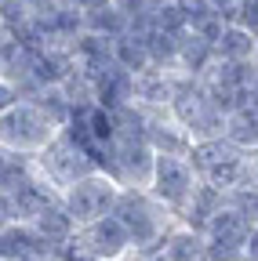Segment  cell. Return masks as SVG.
Returning <instances> with one entry per match:
<instances>
[{
    "label": "cell",
    "instance_id": "ac0fdd59",
    "mask_svg": "<svg viewBox=\"0 0 258 261\" xmlns=\"http://www.w3.org/2000/svg\"><path fill=\"white\" fill-rule=\"evenodd\" d=\"M218 207H222V192H218V189H211V185H197V192L189 196V203H185V211L178 214V221H175V225L189 228V232H204L207 218H211Z\"/></svg>",
    "mask_w": 258,
    "mask_h": 261
},
{
    "label": "cell",
    "instance_id": "603a6c76",
    "mask_svg": "<svg viewBox=\"0 0 258 261\" xmlns=\"http://www.w3.org/2000/svg\"><path fill=\"white\" fill-rule=\"evenodd\" d=\"M222 22L258 37V0H233V8L222 11Z\"/></svg>",
    "mask_w": 258,
    "mask_h": 261
},
{
    "label": "cell",
    "instance_id": "e0dca14e",
    "mask_svg": "<svg viewBox=\"0 0 258 261\" xmlns=\"http://www.w3.org/2000/svg\"><path fill=\"white\" fill-rule=\"evenodd\" d=\"M222 142L240 152H258V109H237L225 116Z\"/></svg>",
    "mask_w": 258,
    "mask_h": 261
},
{
    "label": "cell",
    "instance_id": "83f0119b",
    "mask_svg": "<svg viewBox=\"0 0 258 261\" xmlns=\"http://www.w3.org/2000/svg\"><path fill=\"white\" fill-rule=\"evenodd\" d=\"M62 4H69V8H77L80 15H87V11H99V8H106L109 0H62Z\"/></svg>",
    "mask_w": 258,
    "mask_h": 261
},
{
    "label": "cell",
    "instance_id": "9c48e42d",
    "mask_svg": "<svg viewBox=\"0 0 258 261\" xmlns=\"http://www.w3.org/2000/svg\"><path fill=\"white\" fill-rule=\"evenodd\" d=\"M204 243H222V247H233V250H244L254 236H258V221H251L247 214L233 211L229 203H225V196H222V207L207 218L204 225Z\"/></svg>",
    "mask_w": 258,
    "mask_h": 261
},
{
    "label": "cell",
    "instance_id": "f546056e",
    "mask_svg": "<svg viewBox=\"0 0 258 261\" xmlns=\"http://www.w3.org/2000/svg\"><path fill=\"white\" fill-rule=\"evenodd\" d=\"M164 4H171V0H146V8H153V11H156V8H164Z\"/></svg>",
    "mask_w": 258,
    "mask_h": 261
},
{
    "label": "cell",
    "instance_id": "4dcf8cb0",
    "mask_svg": "<svg viewBox=\"0 0 258 261\" xmlns=\"http://www.w3.org/2000/svg\"><path fill=\"white\" fill-rule=\"evenodd\" d=\"M4 163H8V156H4V152H0V171H4Z\"/></svg>",
    "mask_w": 258,
    "mask_h": 261
},
{
    "label": "cell",
    "instance_id": "8992f818",
    "mask_svg": "<svg viewBox=\"0 0 258 261\" xmlns=\"http://www.w3.org/2000/svg\"><path fill=\"white\" fill-rule=\"evenodd\" d=\"M197 185H200L197 171H193V163L185 156H156L146 192L178 221V214L185 211V203H189V196L197 192Z\"/></svg>",
    "mask_w": 258,
    "mask_h": 261
},
{
    "label": "cell",
    "instance_id": "484cf974",
    "mask_svg": "<svg viewBox=\"0 0 258 261\" xmlns=\"http://www.w3.org/2000/svg\"><path fill=\"white\" fill-rule=\"evenodd\" d=\"M171 8L185 18V29H189V25H197L200 18H207V15L215 11V8L207 4V0H171Z\"/></svg>",
    "mask_w": 258,
    "mask_h": 261
},
{
    "label": "cell",
    "instance_id": "3957f363",
    "mask_svg": "<svg viewBox=\"0 0 258 261\" xmlns=\"http://www.w3.org/2000/svg\"><path fill=\"white\" fill-rule=\"evenodd\" d=\"M55 135H58V127L29 98H18L15 106H8L0 113V152L4 156L33 160L37 152H44L51 145Z\"/></svg>",
    "mask_w": 258,
    "mask_h": 261
},
{
    "label": "cell",
    "instance_id": "7a4b0ae2",
    "mask_svg": "<svg viewBox=\"0 0 258 261\" xmlns=\"http://www.w3.org/2000/svg\"><path fill=\"white\" fill-rule=\"evenodd\" d=\"M185 160L197 171V181L218 189L222 196L233 189H258V152H240L222 138H211L193 142Z\"/></svg>",
    "mask_w": 258,
    "mask_h": 261
},
{
    "label": "cell",
    "instance_id": "4316f807",
    "mask_svg": "<svg viewBox=\"0 0 258 261\" xmlns=\"http://www.w3.org/2000/svg\"><path fill=\"white\" fill-rule=\"evenodd\" d=\"M15 102H18V91H15L4 76H0V113H4L8 106H15Z\"/></svg>",
    "mask_w": 258,
    "mask_h": 261
},
{
    "label": "cell",
    "instance_id": "2e32d148",
    "mask_svg": "<svg viewBox=\"0 0 258 261\" xmlns=\"http://www.w3.org/2000/svg\"><path fill=\"white\" fill-rule=\"evenodd\" d=\"M29 228L40 236V240H48L51 247H66L69 240H73V232H77V225L69 221V214L62 211V203L58 200H51L33 221H29Z\"/></svg>",
    "mask_w": 258,
    "mask_h": 261
},
{
    "label": "cell",
    "instance_id": "52a82bcc",
    "mask_svg": "<svg viewBox=\"0 0 258 261\" xmlns=\"http://www.w3.org/2000/svg\"><path fill=\"white\" fill-rule=\"evenodd\" d=\"M116 192H120V185L109 174L95 171V174L80 178L77 185H69L66 192H58V203H62V211L69 214V221L80 228V225H91V221L113 214Z\"/></svg>",
    "mask_w": 258,
    "mask_h": 261
},
{
    "label": "cell",
    "instance_id": "cb8c5ba5",
    "mask_svg": "<svg viewBox=\"0 0 258 261\" xmlns=\"http://www.w3.org/2000/svg\"><path fill=\"white\" fill-rule=\"evenodd\" d=\"M153 33H164V37H182V33H185V18H182L171 4H164V8L153 11Z\"/></svg>",
    "mask_w": 258,
    "mask_h": 261
},
{
    "label": "cell",
    "instance_id": "8fae6325",
    "mask_svg": "<svg viewBox=\"0 0 258 261\" xmlns=\"http://www.w3.org/2000/svg\"><path fill=\"white\" fill-rule=\"evenodd\" d=\"M8 196H11V218H15V225H29L51 200H58V196L33 174V163H29V178L22 185H15Z\"/></svg>",
    "mask_w": 258,
    "mask_h": 261
},
{
    "label": "cell",
    "instance_id": "7c38bea8",
    "mask_svg": "<svg viewBox=\"0 0 258 261\" xmlns=\"http://www.w3.org/2000/svg\"><path fill=\"white\" fill-rule=\"evenodd\" d=\"M142 142L153 149V156H189V135L168 116V113H156V116H149V123H146V135H142Z\"/></svg>",
    "mask_w": 258,
    "mask_h": 261
},
{
    "label": "cell",
    "instance_id": "4fadbf2b",
    "mask_svg": "<svg viewBox=\"0 0 258 261\" xmlns=\"http://www.w3.org/2000/svg\"><path fill=\"white\" fill-rule=\"evenodd\" d=\"M131 73H124L120 65H106V69H99V73H91V84H95V106L99 109H106V113H113V109H120V106H131Z\"/></svg>",
    "mask_w": 258,
    "mask_h": 261
},
{
    "label": "cell",
    "instance_id": "6da1fadb",
    "mask_svg": "<svg viewBox=\"0 0 258 261\" xmlns=\"http://www.w3.org/2000/svg\"><path fill=\"white\" fill-rule=\"evenodd\" d=\"M113 218L124 225L127 240H131V250H127L124 261H146V257L160 254V243L175 225V218L146 189H120L116 203H113Z\"/></svg>",
    "mask_w": 258,
    "mask_h": 261
},
{
    "label": "cell",
    "instance_id": "d6986e66",
    "mask_svg": "<svg viewBox=\"0 0 258 261\" xmlns=\"http://www.w3.org/2000/svg\"><path fill=\"white\" fill-rule=\"evenodd\" d=\"M215 58L218 62H258V37L237 25H225L222 37L215 40Z\"/></svg>",
    "mask_w": 258,
    "mask_h": 261
},
{
    "label": "cell",
    "instance_id": "d4e9b609",
    "mask_svg": "<svg viewBox=\"0 0 258 261\" xmlns=\"http://www.w3.org/2000/svg\"><path fill=\"white\" fill-rule=\"evenodd\" d=\"M22 51V40H18V29H11V25H4L0 22V73L8 69V65L15 62V55Z\"/></svg>",
    "mask_w": 258,
    "mask_h": 261
},
{
    "label": "cell",
    "instance_id": "5b68a950",
    "mask_svg": "<svg viewBox=\"0 0 258 261\" xmlns=\"http://www.w3.org/2000/svg\"><path fill=\"white\" fill-rule=\"evenodd\" d=\"M153 160L156 156L142 138H120V135H113L95 156L99 171L109 174L120 189H146L153 174Z\"/></svg>",
    "mask_w": 258,
    "mask_h": 261
},
{
    "label": "cell",
    "instance_id": "44dd1931",
    "mask_svg": "<svg viewBox=\"0 0 258 261\" xmlns=\"http://www.w3.org/2000/svg\"><path fill=\"white\" fill-rule=\"evenodd\" d=\"M113 65H120L124 73H131V76H138V73H146L149 69V55H146V40H138V37H116L113 40Z\"/></svg>",
    "mask_w": 258,
    "mask_h": 261
},
{
    "label": "cell",
    "instance_id": "1f68e13d",
    "mask_svg": "<svg viewBox=\"0 0 258 261\" xmlns=\"http://www.w3.org/2000/svg\"><path fill=\"white\" fill-rule=\"evenodd\" d=\"M0 261H4V257H0Z\"/></svg>",
    "mask_w": 258,
    "mask_h": 261
},
{
    "label": "cell",
    "instance_id": "277c9868",
    "mask_svg": "<svg viewBox=\"0 0 258 261\" xmlns=\"http://www.w3.org/2000/svg\"><path fill=\"white\" fill-rule=\"evenodd\" d=\"M29 163H33V174H37L55 196L66 192L69 185H77L80 178H87V174L99 171L95 156H91L80 142H73L66 130H58V135L51 138V145H48L44 152H37Z\"/></svg>",
    "mask_w": 258,
    "mask_h": 261
},
{
    "label": "cell",
    "instance_id": "7402d4cb",
    "mask_svg": "<svg viewBox=\"0 0 258 261\" xmlns=\"http://www.w3.org/2000/svg\"><path fill=\"white\" fill-rule=\"evenodd\" d=\"M84 29H87V33H99V37L116 40V37H124V33H127V15H124V11L113 4V0H109L106 8L87 11V15H84Z\"/></svg>",
    "mask_w": 258,
    "mask_h": 261
},
{
    "label": "cell",
    "instance_id": "f1b7e54d",
    "mask_svg": "<svg viewBox=\"0 0 258 261\" xmlns=\"http://www.w3.org/2000/svg\"><path fill=\"white\" fill-rule=\"evenodd\" d=\"M8 225H15V218H11V196L0 192V232H4Z\"/></svg>",
    "mask_w": 258,
    "mask_h": 261
},
{
    "label": "cell",
    "instance_id": "30bf717a",
    "mask_svg": "<svg viewBox=\"0 0 258 261\" xmlns=\"http://www.w3.org/2000/svg\"><path fill=\"white\" fill-rule=\"evenodd\" d=\"M175 98V73H160V69H146L131 80V106H138L146 116L168 113Z\"/></svg>",
    "mask_w": 258,
    "mask_h": 261
},
{
    "label": "cell",
    "instance_id": "5bb4252c",
    "mask_svg": "<svg viewBox=\"0 0 258 261\" xmlns=\"http://www.w3.org/2000/svg\"><path fill=\"white\" fill-rule=\"evenodd\" d=\"M215 62V47L207 40H200L193 29H185L182 37L175 40V73L189 76V80H200Z\"/></svg>",
    "mask_w": 258,
    "mask_h": 261
},
{
    "label": "cell",
    "instance_id": "9a60e30c",
    "mask_svg": "<svg viewBox=\"0 0 258 261\" xmlns=\"http://www.w3.org/2000/svg\"><path fill=\"white\" fill-rule=\"evenodd\" d=\"M69 55H73V62H77V69H84L87 76L91 73H99V69H106V65L113 62V40L109 37H99V33H80V37L69 44Z\"/></svg>",
    "mask_w": 258,
    "mask_h": 261
},
{
    "label": "cell",
    "instance_id": "ffe728a7",
    "mask_svg": "<svg viewBox=\"0 0 258 261\" xmlns=\"http://www.w3.org/2000/svg\"><path fill=\"white\" fill-rule=\"evenodd\" d=\"M160 257L164 261H204V236L189 232L182 225H171V232L160 243Z\"/></svg>",
    "mask_w": 258,
    "mask_h": 261
},
{
    "label": "cell",
    "instance_id": "ba28073f",
    "mask_svg": "<svg viewBox=\"0 0 258 261\" xmlns=\"http://www.w3.org/2000/svg\"><path fill=\"white\" fill-rule=\"evenodd\" d=\"M66 247L77 257H87V261H124L127 250H131V240H127L124 225L113 214H106L91 225H80Z\"/></svg>",
    "mask_w": 258,
    "mask_h": 261
}]
</instances>
